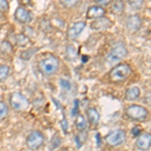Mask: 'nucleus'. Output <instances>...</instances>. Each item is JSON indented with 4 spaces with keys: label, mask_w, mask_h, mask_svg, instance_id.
<instances>
[{
    "label": "nucleus",
    "mask_w": 151,
    "mask_h": 151,
    "mask_svg": "<svg viewBox=\"0 0 151 151\" xmlns=\"http://www.w3.org/2000/svg\"><path fill=\"white\" fill-rule=\"evenodd\" d=\"M38 67H40L41 74L43 76L50 77L58 72V68H60V62H58V58L57 57L50 55L40 60Z\"/></svg>",
    "instance_id": "f257e3e1"
},
{
    "label": "nucleus",
    "mask_w": 151,
    "mask_h": 151,
    "mask_svg": "<svg viewBox=\"0 0 151 151\" xmlns=\"http://www.w3.org/2000/svg\"><path fill=\"white\" fill-rule=\"evenodd\" d=\"M131 75V68L128 64H119L115 65L110 72V79L112 82H123Z\"/></svg>",
    "instance_id": "f03ea898"
},
{
    "label": "nucleus",
    "mask_w": 151,
    "mask_h": 151,
    "mask_svg": "<svg viewBox=\"0 0 151 151\" xmlns=\"http://www.w3.org/2000/svg\"><path fill=\"white\" fill-rule=\"evenodd\" d=\"M9 104L13 110L20 112L28 108L29 101L24 95L18 93V92H14L9 96Z\"/></svg>",
    "instance_id": "7ed1b4c3"
},
{
    "label": "nucleus",
    "mask_w": 151,
    "mask_h": 151,
    "mask_svg": "<svg viewBox=\"0 0 151 151\" xmlns=\"http://www.w3.org/2000/svg\"><path fill=\"white\" fill-rule=\"evenodd\" d=\"M127 53H128V50L125 45H124L123 43H118V45H116L114 47H112L108 57H107V60H108L109 63L121 62V60L127 57Z\"/></svg>",
    "instance_id": "20e7f679"
},
{
    "label": "nucleus",
    "mask_w": 151,
    "mask_h": 151,
    "mask_svg": "<svg viewBox=\"0 0 151 151\" xmlns=\"http://www.w3.org/2000/svg\"><path fill=\"white\" fill-rule=\"evenodd\" d=\"M126 115L132 120L142 121L148 116V111L140 105H130L126 108Z\"/></svg>",
    "instance_id": "39448f33"
},
{
    "label": "nucleus",
    "mask_w": 151,
    "mask_h": 151,
    "mask_svg": "<svg viewBox=\"0 0 151 151\" xmlns=\"http://www.w3.org/2000/svg\"><path fill=\"white\" fill-rule=\"evenodd\" d=\"M45 143V136L40 131L35 130L29 133L26 138V146L31 150L40 149Z\"/></svg>",
    "instance_id": "423d86ee"
},
{
    "label": "nucleus",
    "mask_w": 151,
    "mask_h": 151,
    "mask_svg": "<svg viewBox=\"0 0 151 151\" xmlns=\"http://www.w3.org/2000/svg\"><path fill=\"white\" fill-rule=\"evenodd\" d=\"M126 139V133L124 130L121 129H117V130L112 131L105 137V141L108 145L112 147H116V146L121 145Z\"/></svg>",
    "instance_id": "0eeeda50"
},
{
    "label": "nucleus",
    "mask_w": 151,
    "mask_h": 151,
    "mask_svg": "<svg viewBox=\"0 0 151 151\" xmlns=\"http://www.w3.org/2000/svg\"><path fill=\"white\" fill-rule=\"evenodd\" d=\"M14 18H15L16 21H18L19 23L27 24L30 22L31 19H32V15H31L30 11L27 10L25 7L19 6L16 8L15 12H14Z\"/></svg>",
    "instance_id": "6e6552de"
},
{
    "label": "nucleus",
    "mask_w": 151,
    "mask_h": 151,
    "mask_svg": "<svg viewBox=\"0 0 151 151\" xmlns=\"http://www.w3.org/2000/svg\"><path fill=\"white\" fill-rule=\"evenodd\" d=\"M85 27H86V22H85V21H77V22H75L69 29H68V31H67L68 38L70 40H76V38L83 32Z\"/></svg>",
    "instance_id": "1a4fd4ad"
},
{
    "label": "nucleus",
    "mask_w": 151,
    "mask_h": 151,
    "mask_svg": "<svg viewBox=\"0 0 151 151\" xmlns=\"http://www.w3.org/2000/svg\"><path fill=\"white\" fill-rule=\"evenodd\" d=\"M136 146L141 150H147L151 147V134L148 132L141 133L136 140Z\"/></svg>",
    "instance_id": "9d476101"
},
{
    "label": "nucleus",
    "mask_w": 151,
    "mask_h": 151,
    "mask_svg": "<svg viewBox=\"0 0 151 151\" xmlns=\"http://www.w3.org/2000/svg\"><path fill=\"white\" fill-rule=\"evenodd\" d=\"M141 18L139 17V15L137 14H134V15L129 16L127 19V23H126V26H127V29L129 32L134 33L137 32L138 30L141 27Z\"/></svg>",
    "instance_id": "9b49d317"
},
{
    "label": "nucleus",
    "mask_w": 151,
    "mask_h": 151,
    "mask_svg": "<svg viewBox=\"0 0 151 151\" xmlns=\"http://www.w3.org/2000/svg\"><path fill=\"white\" fill-rule=\"evenodd\" d=\"M111 26H112L111 20L107 17H104V16H102V17H100V18H97L96 20L91 24L92 29L98 30V31L106 30V29L110 28Z\"/></svg>",
    "instance_id": "f8f14e48"
},
{
    "label": "nucleus",
    "mask_w": 151,
    "mask_h": 151,
    "mask_svg": "<svg viewBox=\"0 0 151 151\" xmlns=\"http://www.w3.org/2000/svg\"><path fill=\"white\" fill-rule=\"evenodd\" d=\"M106 10H105L104 7L96 5V6H91L87 10V18L89 19H97L100 18L102 16L105 15Z\"/></svg>",
    "instance_id": "ddd939ff"
},
{
    "label": "nucleus",
    "mask_w": 151,
    "mask_h": 151,
    "mask_svg": "<svg viewBox=\"0 0 151 151\" xmlns=\"http://www.w3.org/2000/svg\"><path fill=\"white\" fill-rule=\"evenodd\" d=\"M87 116L89 121L93 125H98L100 121V114L95 108H89L87 110Z\"/></svg>",
    "instance_id": "4468645a"
},
{
    "label": "nucleus",
    "mask_w": 151,
    "mask_h": 151,
    "mask_svg": "<svg viewBox=\"0 0 151 151\" xmlns=\"http://www.w3.org/2000/svg\"><path fill=\"white\" fill-rule=\"evenodd\" d=\"M126 99L129 101H134V100H137L140 97V89L138 87H132L129 88L125 93Z\"/></svg>",
    "instance_id": "2eb2a0df"
},
{
    "label": "nucleus",
    "mask_w": 151,
    "mask_h": 151,
    "mask_svg": "<svg viewBox=\"0 0 151 151\" xmlns=\"http://www.w3.org/2000/svg\"><path fill=\"white\" fill-rule=\"evenodd\" d=\"M15 42L18 47H25L27 45H30V38L28 37L27 35H25L24 33H20V35H16V38H15Z\"/></svg>",
    "instance_id": "dca6fc26"
},
{
    "label": "nucleus",
    "mask_w": 151,
    "mask_h": 151,
    "mask_svg": "<svg viewBox=\"0 0 151 151\" xmlns=\"http://www.w3.org/2000/svg\"><path fill=\"white\" fill-rule=\"evenodd\" d=\"M75 124H76V127H77V129L79 131H81V132H82V131H84L85 129L87 128V121L82 115H79L77 117Z\"/></svg>",
    "instance_id": "f3484780"
},
{
    "label": "nucleus",
    "mask_w": 151,
    "mask_h": 151,
    "mask_svg": "<svg viewBox=\"0 0 151 151\" xmlns=\"http://www.w3.org/2000/svg\"><path fill=\"white\" fill-rule=\"evenodd\" d=\"M10 68L6 65H0V82H4L8 78Z\"/></svg>",
    "instance_id": "a211bd4d"
},
{
    "label": "nucleus",
    "mask_w": 151,
    "mask_h": 151,
    "mask_svg": "<svg viewBox=\"0 0 151 151\" xmlns=\"http://www.w3.org/2000/svg\"><path fill=\"white\" fill-rule=\"evenodd\" d=\"M13 48H12V45L9 41L7 40H3L0 45V52L4 55H8V53H11Z\"/></svg>",
    "instance_id": "6ab92c4d"
},
{
    "label": "nucleus",
    "mask_w": 151,
    "mask_h": 151,
    "mask_svg": "<svg viewBox=\"0 0 151 151\" xmlns=\"http://www.w3.org/2000/svg\"><path fill=\"white\" fill-rule=\"evenodd\" d=\"M8 115V106L4 102H0V120L6 118Z\"/></svg>",
    "instance_id": "aec40b11"
},
{
    "label": "nucleus",
    "mask_w": 151,
    "mask_h": 151,
    "mask_svg": "<svg viewBox=\"0 0 151 151\" xmlns=\"http://www.w3.org/2000/svg\"><path fill=\"white\" fill-rule=\"evenodd\" d=\"M35 52H37V48H29V50H24V52L21 53L20 57L22 60H28V58H30L33 55H35Z\"/></svg>",
    "instance_id": "412c9836"
},
{
    "label": "nucleus",
    "mask_w": 151,
    "mask_h": 151,
    "mask_svg": "<svg viewBox=\"0 0 151 151\" xmlns=\"http://www.w3.org/2000/svg\"><path fill=\"white\" fill-rule=\"evenodd\" d=\"M129 3H130V5L133 9L139 10V9L142 8L144 0H129Z\"/></svg>",
    "instance_id": "4be33fe9"
},
{
    "label": "nucleus",
    "mask_w": 151,
    "mask_h": 151,
    "mask_svg": "<svg viewBox=\"0 0 151 151\" xmlns=\"http://www.w3.org/2000/svg\"><path fill=\"white\" fill-rule=\"evenodd\" d=\"M112 9H113V11L115 12L116 14H121L124 9V3L122 1H117L113 5V8Z\"/></svg>",
    "instance_id": "5701e85b"
},
{
    "label": "nucleus",
    "mask_w": 151,
    "mask_h": 151,
    "mask_svg": "<svg viewBox=\"0 0 151 151\" xmlns=\"http://www.w3.org/2000/svg\"><path fill=\"white\" fill-rule=\"evenodd\" d=\"M9 10V4L7 0H0V12L5 13Z\"/></svg>",
    "instance_id": "b1692460"
},
{
    "label": "nucleus",
    "mask_w": 151,
    "mask_h": 151,
    "mask_svg": "<svg viewBox=\"0 0 151 151\" xmlns=\"http://www.w3.org/2000/svg\"><path fill=\"white\" fill-rule=\"evenodd\" d=\"M95 2H96L97 4H99V5H101V6H106V5H108L109 3L111 2V0H94Z\"/></svg>",
    "instance_id": "393cba45"
},
{
    "label": "nucleus",
    "mask_w": 151,
    "mask_h": 151,
    "mask_svg": "<svg viewBox=\"0 0 151 151\" xmlns=\"http://www.w3.org/2000/svg\"><path fill=\"white\" fill-rule=\"evenodd\" d=\"M18 3L23 7L25 6H31V0H18Z\"/></svg>",
    "instance_id": "a878e982"
},
{
    "label": "nucleus",
    "mask_w": 151,
    "mask_h": 151,
    "mask_svg": "<svg viewBox=\"0 0 151 151\" xmlns=\"http://www.w3.org/2000/svg\"><path fill=\"white\" fill-rule=\"evenodd\" d=\"M78 109H79V101L78 100H76L75 101V108H74V111L72 112V114L73 115H77L78 114Z\"/></svg>",
    "instance_id": "bb28decb"
},
{
    "label": "nucleus",
    "mask_w": 151,
    "mask_h": 151,
    "mask_svg": "<svg viewBox=\"0 0 151 151\" xmlns=\"http://www.w3.org/2000/svg\"><path fill=\"white\" fill-rule=\"evenodd\" d=\"M132 133H133V135L134 136H137V135H139L140 134V129H138L137 127H135L132 130Z\"/></svg>",
    "instance_id": "cd10ccee"
},
{
    "label": "nucleus",
    "mask_w": 151,
    "mask_h": 151,
    "mask_svg": "<svg viewBox=\"0 0 151 151\" xmlns=\"http://www.w3.org/2000/svg\"><path fill=\"white\" fill-rule=\"evenodd\" d=\"M147 103L151 105V94L148 95V97H147Z\"/></svg>",
    "instance_id": "c85d7f7f"
}]
</instances>
